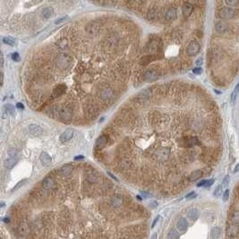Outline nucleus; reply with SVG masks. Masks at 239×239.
<instances>
[{"label":"nucleus","mask_w":239,"mask_h":239,"mask_svg":"<svg viewBox=\"0 0 239 239\" xmlns=\"http://www.w3.org/2000/svg\"><path fill=\"white\" fill-rule=\"evenodd\" d=\"M56 115L64 121H70L73 117V111L67 107H60L56 109Z\"/></svg>","instance_id":"f257e3e1"},{"label":"nucleus","mask_w":239,"mask_h":239,"mask_svg":"<svg viewBox=\"0 0 239 239\" xmlns=\"http://www.w3.org/2000/svg\"><path fill=\"white\" fill-rule=\"evenodd\" d=\"M100 30V24L99 22H93V21L88 22L86 27H85V31H86L87 34L91 36V37H93V36H96L99 33Z\"/></svg>","instance_id":"f03ea898"},{"label":"nucleus","mask_w":239,"mask_h":239,"mask_svg":"<svg viewBox=\"0 0 239 239\" xmlns=\"http://www.w3.org/2000/svg\"><path fill=\"white\" fill-rule=\"evenodd\" d=\"M71 63V58L65 54H60L58 55L56 57V65L59 68L65 69Z\"/></svg>","instance_id":"7ed1b4c3"},{"label":"nucleus","mask_w":239,"mask_h":239,"mask_svg":"<svg viewBox=\"0 0 239 239\" xmlns=\"http://www.w3.org/2000/svg\"><path fill=\"white\" fill-rule=\"evenodd\" d=\"M200 49H201V46L200 44L195 41V40H193V41H191L187 47V49H186V52L188 54V56H196L199 52H200Z\"/></svg>","instance_id":"20e7f679"},{"label":"nucleus","mask_w":239,"mask_h":239,"mask_svg":"<svg viewBox=\"0 0 239 239\" xmlns=\"http://www.w3.org/2000/svg\"><path fill=\"white\" fill-rule=\"evenodd\" d=\"M219 17L225 20L228 19H231L235 16L236 15V11L231 8V7H223L220 11H219Z\"/></svg>","instance_id":"39448f33"},{"label":"nucleus","mask_w":239,"mask_h":239,"mask_svg":"<svg viewBox=\"0 0 239 239\" xmlns=\"http://www.w3.org/2000/svg\"><path fill=\"white\" fill-rule=\"evenodd\" d=\"M160 76V72L156 69H149L145 72L143 78L146 82H153L157 80Z\"/></svg>","instance_id":"423d86ee"},{"label":"nucleus","mask_w":239,"mask_h":239,"mask_svg":"<svg viewBox=\"0 0 239 239\" xmlns=\"http://www.w3.org/2000/svg\"><path fill=\"white\" fill-rule=\"evenodd\" d=\"M198 143L196 137H184L179 141V144L183 147H192Z\"/></svg>","instance_id":"0eeeda50"},{"label":"nucleus","mask_w":239,"mask_h":239,"mask_svg":"<svg viewBox=\"0 0 239 239\" xmlns=\"http://www.w3.org/2000/svg\"><path fill=\"white\" fill-rule=\"evenodd\" d=\"M170 151L168 148H162L156 152V158L159 161H165L169 158Z\"/></svg>","instance_id":"6e6552de"},{"label":"nucleus","mask_w":239,"mask_h":239,"mask_svg":"<svg viewBox=\"0 0 239 239\" xmlns=\"http://www.w3.org/2000/svg\"><path fill=\"white\" fill-rule=\"evenodd\" d=\"M99 96L103 100H109L113 96V91L109 87H106L101 89Z\"/></svg>","instance_id":"1a4fd4ad"},{"label":"nucleus","mask_w":239,"mask_h":239,"mask_svg":"<svg viewBox=\"0 0 239 239\" xmlns=\"http://www.w3.org/2000/svg\"><path fill=\"white\" fill-rule=\"evenodd\" d=\"M18 232L21 236H25L30 233V226L28 222L26 221H22L18 226Z\"/></svg>","instance_id":"9d476101"},{"label":"nucleus","mask_w":239,"mask_h":239,"mask_svg":"<svg viewBox=\"0 0 239 239\" xmlns=\"http://www.w3.org/2000/svg\"><path fill=\"white\" fill-rule=\"evenodd\" d=\"M151 97V91L150 90H144L137 96V101L143 103L148 101Z\"/></svg>","instance_id":"9b49d317"},{"label":"nucleus","mask_w":239,"mask_h":239,"mask_svg":"<svg viewBox=\"0 0 239 239\" xmlns=\"http://www.w3.org/2000/svg\"><path fill=\"white\" fill-rule=\"evenodd\" d=\"M176 229L178 231L185 233L188 229V222L185 218H180L176 222Z\"/></svg>","instance_id":"f8f14e48"},{"label":"nucleus","mask_w":239,"mask_h":239,"mask_svg":"<svg viewBox=\"0 0 239 239\" xmlns=\"http://www.w3.org/2000/svg\"><path fill=\"white\" fill-rule=\"evenodd\" d=\"M29 132L34 136H40L43 134V129L38 125H29Z\"/></svg>","instance_id":"ddd939ff"},{"label":"nucleus","mask_w":239,"mask_h":239,"mask_svg":"<svg viewBox=\"0 0 239 239\" xmlns=\"http://www.w3.org/2000/svg\"><path fill=\"white\" fill-rule=\"evenodd\" d=\"M239 234V228L238 226L236 224L230 225L229 228L228 229V231H226V235L229 238H235L238 236Z\"/></svg>","instance_id":"4468645a"},{"label":"nucleus","mask_w":239,"mask_h":239,"mask_svg":"<svg viewBox=\"0 0 239 239\" xmlns=\"http://www.w3.org/2000/svg\"><path fill=\"white\" fill-rule=\"evenodd\" d=\"M228 29H229V25L228 23L225 22H217L215 23V31L219 34L226 32L228 31Z\"/></svg>","instance_id":"2eb2a0df"},{"label":"nucleus","mask_w":239,"mask_h":239,"mask_svg":"<svg viewBox=\"0 0 239 239\" xmlns=\"http://www.w3.org/2000/svg\"><path fill=\"white\" fill-rule=\"evenodd\" d=\"M74 135V130L73 129H67L60 135V141L63 143H65L69 141Z\"/></svg>","instance_id":"dca6fc26"},{"label":"nucleus","mask_w":239,"mask_h":239,"mask_svg":"<svg viewBox=\"0 0 239 239\" xmlns=\"http://www.w3.org/2000/svg\"><path fill=\"white\" fill-rule=\"evenodd\" d=\"M159 18V10L156 7H151L147 12V19L149 21H156Z\"/></svg>","instance_id":"f3484780"},{"label":"nucleus","mask_w":239,"mask_h":239,"mask_svg":"<svg viewBox=\"0 0 239 239\" xmlns=\"http://www.w3.org/2000/svg\"><path fill=\"white\" fill-rule=\"evenodd\" d=\"M73 169H74L73 166L70 165V164H67V165L62 166L58 172H59V174H60L62 176H69V175L72 174V172H73Z\"/></svg>","instance_id":"a211bd4d"},{"label":"nucleus","mask_w":239,"mask_h":239,"mask_svg":"<svg viewBox=\"0 0 239 239\" xmlns=\"http://www.w3.org/2000/svg\"><path fill=\"white\" fill-rule=\"evenodd\" d=\"M176 10L174 7H170L166 11L165 13V18L167 21H174L176 18Z\"/></svg>","instance_id":"6ab92c4d"},{"label":"nucleus","mask_w":239,"mask_h":239,"mask_svg":"<svg viewBox=\"0 0 239 239\" xmlns=\"http://www.w3.org/2000/svg\"><path fill=\"white\" fill-rule=\"evenodd\" d=\"M40 162L42 163V165L45 167H49L52 161L51 157L47 152H41L40 156Z\"/></svg>","instance_id":"aec40b11"},{"label":"nucleus","mask_w":239,"mask_h":239,"mask_svg":"<svg viewBox=\"0 0 239 239\" xmlns=\"http://www.w3.org/2000/svg\"><path fill=\"white\" fill-rule=\"evenodd\" d=\"M66 91V86L64 85V84H61V85H58L56 86L54 91H53V97L54 98H57V97H60L61 95H63L65 93V91Z\"/></svg>","instance_id":"412c9836"},{"label":"nucleus","mask_w":239,"mask_h":239,"mask_svg":"<svg viewBox=\"0 0 239 239\" xmlns=\"http://www.w3.org/2000/svg\"><path fill=\"white\" fill-rule=\"evenodd\" d=\"M182 11H183V15L185 17H188V16H190L191 15H192V13H193L194 6L191 5L190 3H185L184 6H183Z\"/></svg>","instance_id":"4be33fe9"},{"label":"nucleus","mask_w":239,"mask_h":239,"mask_svg":"<svg viewBox=\"0 0 239 239\" xmlns=\"http://www.w3.org/2000/svg\"><path fill=\"white\" fill-rule=\"evenodd\" d=\"M107 136L106 135H101L96 141V148L99 149V150H101L107 145Z\"/></svg>","instance_id":"5701e85b"},{"label":"nucleus","mask_w":239,"mask_h":239,"mask_svg":"<svg viewBox=\"0 0 239 239\" xmlns=\"http://www.w3.org/2000/svg\"><path fill=\"white\" fill-rule=\"evenodd\" d=\"M55 186V181L51 178H45L42 181V187L46 190H50Z\"/></svg>","instance_id":"b1692460"},{"label":"nucleus","mask_w":239,"mask_h":239,"mask_svg":"<svg viewBox=\"0 0 239 239\" xmlns=\"http://www.w3.org/2000/svg\"><path fill=\"white\" fill-rule=\"evenodd\" d=\"M202 175H203L202 170H195V171L191 173V175L189 176V181L194 182V181L198 180V179H200L202 176Z\"/></svg>","instance_id":"393cba45"},{"label":"nucleus","mask_w":239,"mask_h":239,"mask_svg":"<svg viewBox=\"0 0 239 239\" xmlns=\"http://www.w3.org/2000/svg\"><path fill=\"white\" fill-rule=\"evenodd\" d=\"M17 161H18V160L15 157V158H8V159H6L5 160L4 165H5V167H6L7 169H11L14 168L15 165L17 163Z\"/></svg>","instance_id":"a878e982"},{"label":"nucleus","mask_w":239,"mask_h":239,"mask_svg":"<svg viewBox=\"0 0 239 239\" xmlns=\"http://www.w3.org/2000/svg\"><path fill=\"white\" fill-rule=\"evenodd\" d=\"M221 236V229L219 226H215L210 231V238L211 239H219Z\"/></svg>","instance_id":"bb28decb"},{"label":"nucleus","mask_w":239,"mask_h":239,"mask_svg":"<svg viewBox=\"0 0 239 239\" xmlns=\"http://www.w3.org/2000/svg\"><path fill=\"white\" fill-rule=\"evenodd\" d=\"M159 46H160V43H159V40L157 39L152 40L151 42V44H150V47H149L150 52L151 53H156V52H158Z\"/></svg>","instance_id":"cd10ccee"},{"label":"nucleus","mask_w":239,"mask_h":239,"mask_svg":"<svg viewBox=\"0 0 239 239\" xmlns=\"http://www.w3.org/2000/svg\"><path fill=\"white\" fill-rule=\"evenodd\" d=\"M187 217L191 219V220H195L197 219V218L199 217V211L197 209L194 208L191 209L188 212H187Z\"/></svg>","instance_id":"c85d7f7f"},{"label":"nucleus","mask_w":239,"mask_h":239,"mask_svg":"<svg viewBox=\"0 0 239 239\" xmlns=\"http://www.w3.org/2000/svg\"><path fill=\"white\" fill-rule=\"evenodd\" d=\"M110 202H111V205H112L114 208H118V207H120V206L122 205L123 201H122V198H121V197H119V196H114V197L111 199Z\"/></svg>","instance_id":"c756f323"},{"label":"nucleus","mask_w":239,"mask_h":239,"mask_svg":"<svg viewBox=\"0 0 239 239\" xmlns=\"http://www.w3.org/2000/svg\"><path fill=\"white\" fill-rule=\"evenodd\" d=\"M53 13H54V10H53V8L52 7H46V8H44L43 10H42V16L44 17V18H46V19H49V18H50L51 16H52V15H53Z\"/></svg>","instance_id":"7c9ffc66"},{"label":"nucleus","mask_w":239,"mask_h":239,"mask_svg":"<svg viewBox=\"0 0 239 239\" xmlns=\"http://www.w3.org/2000/svg\"><path fill=\"white\" fill-rule=\"evenodd\" d=\"M87 180L90 182V183H97L99 181V177L96 174H94V173H90L88 174L87 176Z\"/></svg>","instance_id":"2f4dec72"},{"label":"nucleus","mask_w":239,"mask_h":239,"mask_svg":"<svg viewBox=\"0 0 239 239\" xmlns=\"http://www.w3.org/2000/svg\"><path fill=\"white\" fill-rule=\"evenodd\" d=\"M4 107H5V109H6V113H8L9 115H11V116H15V107H14L13 105H11V104H7V105H6Z\"/></svg>","instance_id":"473e14b6"},{"label":"nucleus","mask_w":239,"mask_h":239,"mask_svg":"<svg viewBox=\"0 0 239 239\" xmlns=\"http://www.w3.org/2000/svg\"><path fill=\"white\" fill-rule=\"evenodd\" d=\"M231 220H232L233 224H238L239 223V210H235L232 213Z\"/></svg>","instance_id":"72a5a7b5"},{"label":"nucleus","mask_w":239,"mask_h":239,"mask_svg":"<svg viewBox=\"0 0 239 239\" xmlns=\"http://www.w3.org/2000/svg\"><path fill=\"white\" fill-rule=\"evenodd\" d=\"M169 239H178L179 238V233L177 231H176L175 229H172L169 235H168Z\"/></svg>","instance_id":"f704fd0d"},{"label":"nucleus","mask_w":239,"mask_h":239,"mask_svg":"<svg viewBox=\"0 0 239 239\" xmlns=\"http://www.w3.org/2000/svg\"><path fill=\"white\" fill-rule=\"evenodd\" d=\"M3 42L5 44H7V45H10V46H14L15 45V40L11 37H5L3 38Z\"/></svg>","instance_id":"c9c22d12"},{"label":"nucleus","mask_w":239,"mask_h":239,"mask_svg":"<svg viewBox=\"0 0 239 239\" xmlns=\"http://www.w3.org/2000/svg\"><path fill=\"white\" fill-rule=\"evenodd\" d=\"M86 112H87L88 116H92L93 115L95 116V114H96L94 107H92V106H89V107H86Z\"/></svg>","instance_id":"e433bc0d"},{"label":"nucleus","mask_w":239,"mask_h":239,"mask_svg":"<svg viewBox=\"0 0 239 239\" xmlns=\"http://www.w3.org/2000/svg\"><path fill=\"white\" fill-rule=\"evenodd\" d=\"M221 194H222V185H218L217 188L214 191V196L219 197L221 195Z\"/></svg>","instance_id":"4c0bfd02"},{"label":"nucleus","mask_w":239,"mask_h":239,"mask_svg":"<svg viewBox=\"0 0 239 239\" xmlns=\"http://www.w3.org/2000/svg\"><path fill=\"white\" fill-rule=\"evenodd\" d=\"M151 56H144V57H142L141 59V61H140V63L141 64V65H147L148 63H150L151 61Z\"/></svg>","instance_id":"58836bf2"},{"label":"nucleus","mask_w":239,"mask_h":239,"mask_svg":"<svg viewBox=\"0 0 239 239\" xmlns=\"http://www.w3.org/2000/svg\"><path fill=\"white\" fill-rule=\"evenodd\" d=\"M26 183V180H22V181H20L14 188H13V190H12V192H15V191H17L19 188H21L23 185H24Z\"/></svg>","instance_id":"ea45409f"},{"label":"nucleus","mask_w":239,"mask_h":239,"mask_svg":"<svg viewBox=\"0 0 239 239\" xmlns=\"http://www.w3.org/2000/svg\"><path fill=\"white\" fill-rule=\"evenodd\" d=\"M229 176H226L224 177V179H223V182H222V186H223L224 188L228 187V185H229Z\"/></svg>","instance_id":"a19ab883"},{"label":"nucleus","mask_w":239,"mask_h":239,"mask_svg":"<svg viewBox=\"0 0 239 239\" xmlns=\"http://www.w3.org/2000/svg\"><path fill=\"white\" fill-rule=\"evenodd\" d=\"M229 190H226L225 192H224V194H223V201H226L229 200Z\"/></svg>","instance_id":"79ce46f5"},{"label":"nucleus","mask_w":239,"mask_h":239,"mask_svg":"<svg viewBox=\"0 0 239 239\" xmlns=\"http://www.w3.org/2000/svg\"><path fill=\"white\" fill-rule=\"evenodd\" d=\"M193 73H194V75H201V74L202 73V69H201V67H195V68H194V70H193Z\"/></svg>","instance_id":"37998d69"},{"label":"nucleus","mask_w":239,"mask_h":239,"mask_svg":"<svg viewBox=\"0 0 239 239\" xmlns=\"http://www.w3.org/2000/svg\"><path fill=\"white\" fill-rule=\"evenodd\" d=\"M236 97H237V93L235 92V91H233L232 94H231V101H232V103H235V102H236Z\"/></svg>","instance_id":"c03bdc74"},{"label":"nucleus","mask_w":239,"mask_h":239,"mask_svg":"<svg viewBox=\"0 0 239 239\" xmlns=\"http://www.w3.org/2000/svg\"><path fill=\"white\" fill-rule=\"evenodd\" d=\"M66 19H68L67 16H65V17H62V18H59V19H57V20L55 22V23H56V24H58V23H60V22H65Z\"/></svg>","instance_id":"a18cd8bd"},{"label":"nucleus","mask_w":239,"mask_h":239,"mask_svg":"<svg viewBox=\"0 0 239 239\" xmlns=\"http://www.w3.org/2000/svg\"><path fill=\"white\" fill-rule=\"evenodd\" d=\"M196 197V194L194 192H192L186 195V199H193V198H195Z\"/></svg>","instance_id":"49530a36"},{"label":"nucleus","mask_w":239,"mask_h":239,"mask_svg":"<svg viewBox=\"0 0 239 239\" xmlns=\"http://www.w3.org/2000/svg\"><path fill=\"white\" fill-rule=\"evenodd\" d=\"M12 56H13V60H15V61H19V60H20V56H19V54L16 53V52L14 53Z\"/></svg>","instance_id":"de8ad7c7"},{"label":"nucleus","mask_w":239,"mask_h":239,"mask_svg":"<svg viewBox=\"0 0 239 239\" xmlns=\"http://www.w3.org/2000/svg\"><path fill=\"white\" fill-rule=\"evenodd\" d=\"M226 3L228 4V5H230V6H236V5H238L239 4V2L238 1H230V0H228V1H226Z\"/></svg>","instance_id":"09e8293b"},{"label":"nucleus","mask_w":239,"mask_h":239,"mask_svg":"<svg viewBox=\"0 0 239 239\" xmlns=\"http://www.w3.org/2000/svg\"><path fill=\"white\" fill-rule=\"evenodd\" d=\"M202 63H203V59H202L201 57H200V58H198L197 60H196L195 65H196L197 66H200V65H202Z\"/></svg>","instance_id":"8fccbe9b"},{"label":"nucleus","mask_w":239,"mask_h":239,"mask_svg":"<svg viewBox=\"0 0 239 239\" xmlns=\"http://www.w3.org/2000/svg\"><path fill=\"white\" fill-rule=\"evenodd\" d=\"M213 183H214V179H210V180H207V181H206V184H205V185H204V187H209V186H210Z\"/></svg>","instance_id":"3c124183"},{"label":"nucleus","mask_w":239,"mask_h":239,"mask_svg":"<svg viewBox=\"0 0 239 239\" xmlns=\"http://www.w3.org/2000/svg\"><path fill=\"white\" fill-rule=\"evenodd\" d=\"M160 216H158V217H157L156 219H154V221H153V223H152V226H151V228H152V229L154 228V226H156V224H157V222H158V221L160 220Z\"/></svg>","instance_id":"603ef678"},{"label":"nucleus","mask_w":239,"mask_h":239,"mask_svg":"<svg viewBox=\"0 0 239 239\" xmlns=\"http://www.w3.org/2000/svg\"><path fill=\"white\" fill-rule=\"evenodd\" d=\"M122 164H123V165H122L123 168H126V169H127V168H129V167H130V163H129L127 160H126V161H123Z\"/></svg>","instance_id":"864d4df0"},{"label":"nucleus","mask_w":239,"mask_h":239,"mask_svg":"<svg viewBox=\"0 0 239 239\" xmlns=\"http://www.w3.org/2000/svg\"><path fill=\"white\" fill-rule=\"evenodd\" d=\"M206 181H207V180H202V181L199 182V183L197 184V186H198V187H201V186H204V185H205V184H206Z\"/></svg>","instance_id":"5fc2aeb1"},{"label":"nucleus","mask_w":239,"mask_h":239,"mask_svg":"<svg viewBox=\"0 0 239 239\" xmlns=\"http://www.w3.org/2000/svg\"><path fill=\"white\" fill-rule=\"evenodd\" d=\"M157 206H158V202L157 201H152L151 203L150 204L151 208H155V207H157Z\"/></svg>","instance_id":"6e6d98bb"},{"label":"nucleus","mask_w":239,"mask_h":239,"mask_svg":"<svg viewBox=\"0 0 239 239\" xmlns=\"http://www.w3.org/2000/svg\"><path fill=\"white\" fill-rule=\"evenodd\" d=\"M16 107H17V109H22L23 107H24V106H23L22 103H20V102H19V103L16 104Z\"/></svg>","instance_id":"4d7b16f0"},{"label":"nucleus","mask_w":239,"mask_h":239,"mask_svg":"<svg viewBox=\"0 0 239 239\" xmlns=\"http://www.w3.org/2000/svg\"><path fill=\"white\" fill-rule=\"evenodd\" d=\"M151 239H158V234L157 233H153L152 236H151Z\"/></svg>","instance_id":"13d9d810"},{"label":"nucleus","mask_w":239,"mask_h":239,"mask_svg":"<svg viewBox=\"0 0 239 239\" xmlns=\"http://www.w3.org/2000/svg\"><path fill=\"white\" fill-rule=\"evenodd\" d=\"M234 91H235V92H236V93H238V92H239V82H238L237 84H236V88H235Z\"/></svg>","instance_id":"bf43d9fd"},{"label":"nucleus","mask_w":239,"mask_h":239,"mask_svg":"<svg viewBox=\"0 0 239 239\" xmlns=\"http://www.w3.org/2000/svg\"><path fill=\"white\" fill-rule=\"evenodd\" d=\"M83 159H84V157H83V156H82V155H80V156H76V157L75 158V160H83Z\"/></svg>","instance_id":"052dcab7"},{"label":"nucleus","mask_w":239,"mask_h":239,"mask_svg":"<svg viewBox=\"0 0 239 239\" xmlns=\"http://www.w3.org/2000/svg\"><path fill=\"white\" fill-rule=\"evenodd\" d=\"M238 171H239V164L236 166V168H235V169H234V173H236V172H238Z\"/></svg>","instance_id":"680f3d73"},{"label":"nucleus","mask_w":239,"mask_h":239,"mask_svg":"<svg viewBox=\"0 0 239 239\" xmlns=\"http://www.w3.org/2000/svg\"><path fill=\"white\" fill-rule=\"evenodd\" d=\"M3 82H4V75H3V73L1 74V85H3Z\"/></svg>","instance_id":"e2e57ef3"},{"label":"nucleus","mask_w":239,"mask_h":239,"mask_svg":"<svg viewBox=\"0 0 239 239\" xmlns=\"http://www.w3.org/2000/svg\"><path fill=\"white\" fill-rule=\"evenodd\" d=\"M3 64H4V56H3V54L1 53V65H3Z\"/></svg>","instance_id":"0e129e2a"},{"label":"nucleus","mask_w":239,"mask_h":239,"mask_svg":"<svg viewBox=\"0 0 239 239\" xmlns=\"http://www.w3.org/2000/svg\"><path fill=\"white\" fill-rule=\"evenodd\" d=\"M215 92H216L217 94H221V92H220V91H217V90H215Z\"/></svg>","instance_id":"69168bd1"}]
</instances>
